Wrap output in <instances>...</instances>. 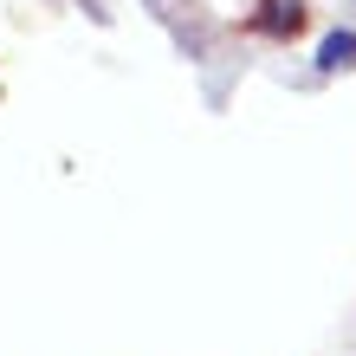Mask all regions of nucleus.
Here are the masks:
<instances>
[{
	"mask_svg": "<svg viewBox=\"0 0 356 356\" xmlns=\"http://www.w3.org/2000/svg\"><path fill=\"white\" fill-rule=\"evenodd\" d=\"M311 26V0H259L253 13H246V33L272 39V46H291Z\"/></svg>",
	"mask_w": 356,
	"mask_h": 356,
	"instance_id": "obj_1",
	"label": "nucleus"
},
{
	"mask_svg": "<svg viewBox=\"0 0 356 356\" xmlns=\"http://www.w3.org/2000/svg\"><path fill=\"white\" fill-rule=\"evenodd\" d=\"M350 65H356V26H337V33L318 46V72L330 78V72H350Z\"/></svg>",
	"mask_w": 356,
	"mask_h": 356,
	"instance_id": "obj_2",
	"label": "nucleus"
}]
</instances>
